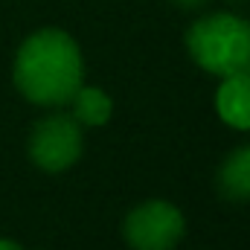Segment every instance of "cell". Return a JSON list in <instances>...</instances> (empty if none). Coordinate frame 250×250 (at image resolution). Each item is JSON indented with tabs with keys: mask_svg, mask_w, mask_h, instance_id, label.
Listing matches in <instances>:
<instances>
[{
	"mask_svg": "<svg viewBox=\"0 0 250 250\" xmlns=\"http://www.w3.org/2000/svg\"><path fill=\"white\" fill-rule=\"evenodd\" d=\"M12 79L23 99L41 108H62L84 84V56L70 32L35 29L15 53Z\"/></svg>",
	"mask_w": 250,
	"mask_h": 250,
	"instance_id": "obj_1",
	"label": "cell"
},
{
	"mask_svg": "<svg viewBox=\"0 0 250 250\" xmlns=\"http://www.w3.org/2000/svg\"><path fill=\"white\" fill-rule=\"evenodd\" d=\"M184 41L189 59L218 79L250 73V21L236 12H201Z\"/></svg>",
	"mask_w": 250,
	"mask_h": 250,
	"instance_id": "obj_2",
	"label": "cell"
},
{
	"mask_svg": "<svg viewBox=\"0 0 250 250\" xmlns=\"http://www.w3.org/2000/svg\"><path fill=\"white\" fill-rule=\"evenodd\" d=\"M29 160L47 172V175H62L70 166L79 163L84 151V128L76 123L73 114H64L53 108V114L41 117L32 125L29 140H26Z\"/></svg>",
	"mask_w": 250,
	"mask_h": 250,
	"instance_id": "obj_3",
	"label": "cell"
},
{
	"mask_svg": "<svg viewBox=\"0 0 250 250\" xmlns=\"http://www.w3.org/2000/svg\"><path fill=\"white\" fill-rule=\"evenodd\" d=\"M184 212L163 198L137 204L123 221V239L131 250H175L184 242Z\"/></svg>",
	"mask_w": 250,
	"mask_h": 250,
	"instance_id": "obj_4",
	"label": "cell"
},
{
	"mask_svg": "<svg viewBox=\"0 0 250 250\" xmlns=\"http://www.w3.org/2000/svg\"><path fill=\"white\" fill-rule=\"evenodd\" d=\"M215 111L236 131H250V73L224 76L215 90Z\"/></svg>",
	"mask_w": 250,
	"mask_h": 250,
	"instance_id": "obj_5",
	"label": "cell"
},
{
	"mask_svg": "<svg viewBox=\"0 0 250 250\" xmlns=\"http://www.w3.org/2000/svg\"><path fill=\"white\" fill-rule=\"evenodd\" d=\"M215 187L227 201H250V143L236 146L215 172Z\"/></svg>",
	"mask_w": 250,
	"mask_h": 250,
	"instance_id": "obj_6",
	"label": "cell"
},
{
	"mask_svg": "<svg viewBox=\"0 0 250 250\" xmlns=\"http://www.w3.org/2000/svg\"><path fill=\"white\" fill-rule=\"evenodd\" d=\"M67 105L82 128H102L114 117V99L102 87H93V84H82Z\"/></svg>",
	"mask_w": 250,
	"mask_h": 250,
	"instance_id": "obj_7",
	"label": "cell"
},
{
	"mask_svg": "<svg viewBox=\"0 0 250 250\" xmlns=\"http://www.w3.org/2000/svg\"><path fill=\"white\" fill-rule=\"evenodd\" d=\"M175 9H181V12H187V15H201V12H207L209 9V3L212 0H169Z\"/></svg>",
	"mask_w": 250,
	"mask_h": 250,
	"instance_id": "obj_8",
	"label": "cell"
},
{
	"mask_svg": "<svg viewBox=\"0 0 250 250\" xmlns=\"http://www.w3.org/2000/svg\"><path fill=\"white\" fill-rule=\"evenodd\" d=\"M0 250H23L18 242H12V239H0Z\"/></svg>",
	"mask_w": 250,
	"mask_h": 250,
	"instance_id": "obj_9",
	"label": "cell"
}]
</instances>
